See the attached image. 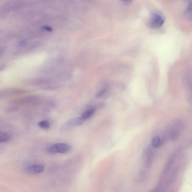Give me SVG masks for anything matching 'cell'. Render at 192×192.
Here are the masks:
<instances>
[{"instance_id": "6da1fadb", "label": "cell", "mask_w": 192, "mask_h": 192, "mask_svg": "<svg viewBox=\"0 0 192 192\" xmlns=\"http://www.w3.org/2000/svg\"><path fill=\"white\" fill-rule=\"evenodd\" d=\"M40 98L35 95H30L13 100L11 104L14 107L33 104L39 101Z\"/></svg>"}, {"instance_id": "7a4b0ae2", "label": "cell", "mask_w": 192, "mask_h": 192, "mask_svg": "<svg viewBox=\"0 0 192 192\" xmlns=\"http://www.w3.org/2000/svg\"><path fill=\"white\" fill-rule=\"evenodd\" d=\"M70 146L65 143H57L52 144L47 149V152L50 154H65L70 151Z\"/></svg>"}, {"instance_id": "3957f363", "label": "cell", "mask_w": 192, "mask_h": 192, "mask_svg": "<svg viewBox=\"0 0 192 192\" xmlns=\"http://www.w3.org/2000/svg\"><path fill=\"white\" fill-rule=\"evenodd\" d=\"M28 92V90L20 88H8L1 91L0 97L1 98H5L21 96L26 94Z\"/></svg>"}, {"instance_id": "277c9868", "label": "cell", "mask_w": 192, "mask_h": 192, "mask_svg": "<svg viewBox=\"0 0 192 192\" xmlns=\"http://www.w3.org/2000/svg\"><path fill=\"white\" fill-rule=\"evenodd\" d=\"M165 22L164 17L159 14H154L152 15L150 20V25L151 28L157 29L161 28Z\"/></svg>"}, {"instance_id": "5b68a950", "label": "cell", "mask_w": 192, "mask_h": 192, "mask_svg": "<svg viewBox=\"0 0 192 192\" xmlns=\"http://www.w3.org/2000/svg\"><path fill=\"white\" fill-rule=\"evenodd\" d=\"M45 167L42 164H33L26 168L27 172L32 174H41L45 171Z\"/></svg>"}, {"instance_id": "8992f818", "label": "cell", "mask_w": 192, "mask_h": 192, "mask_svg": "<svg viewBox=\"0 0 192 192\" xmlns=\"http://www.w3.org/2000/svg\"><path fill=\"white\" fill-rule=\"evenodd\" d=\"M85 120L81 117L72 119L67 122L64 125L65 128H71L72 127H75L81 125L84 122Z\"/></svg>"}, {"instance_id": "52a82bcc", "label": "cell", "mask_w": 192, "mask_h": 192, "mask_svg": "<svg viewBox=\"0 0 192 192\" xmlns=\"http://www.w3.org/2000/svg\"><path fill=\"white\" fill-rule=\"evenodd\" d=\"M11 135L9 133L1 132L0 134V142L1 143L7 142L11 139Z\"/></svg>"}, {"instance_id": "ba28073f", "label": "cell", "mask_w": 192, "mask_h": 192, "mask_svg": "<svg viewBox=\"0 0 192 192\" xmlns=\"http://www.w3.org/2000/svg\"><path fill=\"white\" fill-rule=\"evenodd\" d=\"M95 112V110L94 108H91V109L87 110L82 114L81 117L84 120H88L92 116L94 113Z\"/></svg>"}, {"instance_id": "9c48e42d", "label": "cell", "mask_w": 192, "mask_h": 192, "mask_svg": "<svg viewBox=\"0 0 192 192\" xmlns=\"http://www.w3.org/2000/svg\"><path fill=\"white\" fill-rule=\"evenodd\" d=\"M161 144V140L160 137L156 135L153 138L152 141V147L154 148H158L160 147Z\"/></svg>"}, {"instance_id": "30bf717a", "label": "cell", "mask_w": 192, "mask_h": 192, "mask_svg": "<svg viewBox=\"0 0 192 192\" xmlns=\"http://www.w3.org/2000/svg\"><path fill=\"white\" fill-rule=\"evenodd\" d=\"M185 14L187 18L192 19V1H190L188 4L185 12Z\"/></svg>"}, {"instance_id": "8fae6325", "label": "cell", "mask_w": 192, "mask_h": 192, "mask_svg": "<svg viewBox=\"0 0 192 192\" xmlns=\"http://www.w3.org/2000/svg\"><path fill=\"white\" fill-rule=\"evenodd\" d=\"M39 127L42 129L47 130L50 127V124L49 121L46 120H42L39 122L38 123Z\"/></svg>"}, {"instance_id": "7c38bea8", "label": "cell", "mask_w": 192, "mask_h": 192, "mask_svg": "<svg viewBox=\"0 0 192 192\" xmlns=\"http://www.w3.org/2000/svg\"><path fill=\"white\" fill-rule=\"evenodd\" d=\"M106 90L105 89H103L101 90L96 95V96L97 98L101 97L102 96L104 95V94L105 92H106Z\"/></svg>"}, {"instance_id": "4fadbf2b", "label": "cell", "mask_w": 192, "mask_h": 192, "mask_svg": "<svg viewBox=\"0 0 192 192\" xmlns=\"http://www.w3.org/2000/svg\"><path fill=\"white\" fill-rule=\"evenodd\" d=\"M122 2H123V4L126 5H128L131 4V1H124Z\"/></svg>"}]
</instances>
